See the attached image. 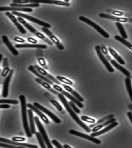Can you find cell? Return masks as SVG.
I'll list each match as a JSON object with an SVG mask.
<instances>
[{"label":"cell","instance_id":"816d5d0a","mask_svg":"<svg viewBox=\"0 0 132 148\" xmlns=\"http://www.w3.org/2000/svg\"><path fill=\"white\" fill-rule=\"evenodd\" d=\"M127 115H128V117H129V118L130 119V121H131V123H132V112H128V113H127Z\"/></svg>","mask_w":132,"mask_h":148},{"label":"cell","instance_id":"ac0fdd59","mask_svg":"<svg viewBox=\"0 0 132 148\" xmlns=\"http://www.w3.org/2000/svg\"><path fill=\"white\" fill-rule=\"evenodd\" d=\"M7 11H12V12H30L33 11V9L30 8H20V7H0V12H7Z\"/></svg>","mask_w":132,"mask_h":148},{"label":"cell","instance_id":"6f0895ef","mask_svg":"<svg viewBox=\"0 0 132 148\" xmlns=\"http://www.w3.org/2000/svg\"><path fill=\"white\" fill-rule=\"evenodd\" d=\"M1 72H2V69H0V75H1V73H1ZM0 79H1V78H0Z\"/></svg>","mask_w":132,"mask_h":148},{"label":"cell","instance_id":"4fadbf2b","mask_svg":"<svg viewBox=\"0 0 132 148\" xmlns=\"http://www.w3.org/2000/svg\"><path fill=\"white\" fill-rule=\"evenodd\" d=\"M0 142L8 143V144H10V145H12L14 146L23 147H25V148H38V147L36 146V145H31V144H28V143H20L18 142H15V141H13V140L11 141L9 139L4 138H2V137H0Z\"/></svg>","mask_w":132,"mask_h":148},{"label":"cell","instance_id":"836d02e7","mask_svg":"<svg viewBox=\"0 0 132 148\" xmlns=\"http://www.w3.org/2000/svg\"><path fill=\"white\" fill-rule=\"evenodd\" d=\"M125 84H126V87L127 88L128 93L130 96L131 100L132 101V83H131V79L129 77H127L125 79Z\"/></svg>","mask_w":132,"mask_h":148},{"label":"cell","instance_id":"60d3db41","mask_svg":"<svg viewBox=\"0 0 132 148\" xmlns=\"http://www.w3.org/2000/svg\"><path fill=\"white\" fill-rule=\"evenodd\" d=\"M51 103L53 104L54 106H55L56 109L58 110V111H63V109L62 106H60V104L58 103V102L56 101V100H51Z\"/></svg>","mask_w":132,"mask_h":148},{"label":"cell","instance_id":"b9f144b4","mask_svg":"<svg viewBox=\"0 0 132 148\" xmlns=\"http://www.w3.org/2000/svg\"><path fill=\"white\" fill-rule=\"evenodd\" d=\"M81 119L83 121H85L87 123H95V120L93 119V118H91L90 117H88L87 116H82Z\"/></svg>","mask_w":132,"mask_h":148},{"label":"cell","instance_id":"9c48e42d","mask_svg":"<svg viewBox=\"0 0 132 148\" xmlns=\"http://www.w3.org/2000/svg\"><path fill=\"white\" fill-rule=\"evenodd\" d=\"M95 50L97 51V55L100 58V60L102 61V63L104 64L105 67H106L107 70L111 73H113L115 71V69H113V67L111 66V65L109 63L108 60H107L106 58L104 56L101 52V47L99 45H97L95 46Z\"/></svg>","mask_w":132,"mask_h":148},{"label":"cell","instance_id":"d590c367","mask_svg":"<svg viewBox=\"0 0 132 148\" xmlns=\"http://www.w3.org/2000/svg\"><path fill=\"white\" fill-rule=\"evenodd\" d=\"M0 103L2 104H18L19 102L17 100L1 99L0 100Z\"/></svg>","mask_w":132,"mask_h":148},{"label":"cell","instance_id":"1f68e13d","mask_svg":"<svg viewBox=\"0 0 132 148\" xmlns=\"http://www.w3.org/2000/svg\"><path fill=\"white\" fill-rule=\"evenodd\" d=\"M109 50L110 53H111V55L113 56L114 57V58L116 59V60L118 61V62L119 63H120V64L121 65H124L125 64V62L122 59V58L120 56L117 54V53H116L115 51H114L113 49L109 47Z\"/></svg>","mask_w":132,"mask_h":148},{"label":"cell","instance_id":"d4e9b609","mask_svg":"<svg viewBox=\"0 0 132 148\" xmlns=\"http://www.w3.org/2000/svg\"><path fill=\"white\" fill-rule=\"evenodd\" d=\"M3 67V70L1 73V76L3 78H4L8 75L10 70L9 69V64H8V61L7 58H4L2 60Z\"/></svg>","mask_w":132,"mask_h":148},{"label":"cell","instance_id":"44dd1931","mask_svg":"<svg viewBox=\"0 0 132 148\" xmlns=\"http://www.w3.org/2000/svg\"><path fill=\"white\" fill-rule=\"evenodd\" d=\"M118 125V123L117 122H114V123H112L111 125H109L107 127H105L104 129L99 131V132H93V133H91V136L92 137H95L97 136H99L100 135H101L102 134H104L105 133H106L107 132L113 129L114 127H116V126H117Z\"/></svg>","mask_w":132,"mask_h":148},{"label":"cell","instance_id":"3957f363","mask_svg":"<svg viewBox=\"0 0 132 148\" xmlns=\"http://www.w3.org/2000/svg\"><path fill=\"white\" fill-rule=\"evenodd\" d=\"M18 21H19L21 24H22L28 30L30 31V32L33 33L35 36H36L37 37H38L40 39L44 40V41L46 42L49 45H52L53 44V43L50 40H49L48 38H46L45 36L44 35L40 32H38L37 30H36L34 28L32 27V26L30 25L29 23H27L26 21H25L23 18H22L21 17H18L17 18Z\"/></svg>","mask_w":132,"mask_h":148},{"label":"cell","instance_id":"e0dca14e","mask_svg":"<svg viewBox=\"0 0 132 148\" xmlns=\"http://www.w3.org/2000/svg\"><path fill=\"white\" fill-rule=\"evenodd\" d=\"M30 3H44V4H55L64 6H69L70 3H66L63 1H57V0H46L44 1H30Z\"/></svg>","mask_w":132,"mask_h":148},{"label":"cell","instance_id":"cb8c5ba5","mask_svg":"<svg viewBox=\"0 0 132 148\" xmlns=\"http://www.w3.org/2000/svg\"><path fill=\"white\" fill-rule=\"evenodd\" d=\"M62 85L63 86L64 88H65L66 90H67L68 92H70L77 99L79 100V101L82 102H83L84 101L83 98L80 95H79V94H78L76 91L73 90L70 86H67V85H66V84H62Z\"/></svg>","mask_w":132,"mask_h":148},{"label":"cell","instance_id":"484cf974","mask_svg":"<svg viewBox=\"0 0 132 148\" xmlns=\"http://www.w3.org/2000/svg\"><path fill=\"white\" fill-rule=\"evenodd\" d=\"M110 61H111V64L113 65V66H114L115 67L122 72L123 74H124L126 76H127L128 77H130V78L131 77V73L128 71L127 69H125V68H124L122 66H121V65L119 64L115 60L111 59Z\"/></svg>","mask_w":132,"mask_h":148},{"label":"cell","instance_id":"f5cc1de1","mask_svg":"<svg viewBox=\"0 0 132 148\" xmlns=\"http://www.w3.org/2000/svg\"><path fill=\"white\" fill-rule=\"evenodd\" d=\"M101 49H102V51L103 52V53L107 55V50L106 49V47H105V46H102V48Z\"/></svg>","mask_w":132,"mask_h":148},{"label":"cell","instance_id":"11a10c76","mask_svg":"<svg viewBox=\"0 0 132 148\" xmlns=\"http://www.w3.org/2000/svg\"><path fill=\"white\" fill-rule=\"evenodd\" d=\"M3 55L2 54H0V63L2 61V60H3Z\"/></svg>","mask_w":132,"mask_h":148},{"label":"cell","instance_id":"7402d4cb","mask_svg":"<svg viewBox=\"0 0 132 148\" xmlns=\"http://www.w3.org/2000/svg\"><path fill=\"white\" fill-rule=\"evenodd\" d=\"M3 42H4L6 46H7L8 49H9V51L12 52V53L15 56H17L19 55V52L17 51L14 46L12 45V43L10 42L8 37L6 36H3L2 37Z\"/></svg>","mask_w":132,"mask_h":148},{"label":"cell","instance_id":"db71d44e","mask_svg":"<svg viewBox=\"0 0 132 148\" xmlns=\"http://www.w3.org/2000/svg\"><path fill=\"white\" fill-rule=\"evenodd\" d=\"M64 148H72L71 147H70L69 146H68L67 145H64Z\"/></svg>","mask_w":132,"mask_h":148},{"label":"cell","instance_id":"f35d334b","mask_svg":"<svg viewBox=\"0 0 132 148\" xmlns=\"http://www.w3.org/2000/svg\"><path fill=\"white\" fill-rule=\"evenodd\" d=\"M0 147L5 148H26L23 147H19V146H14L12 145H10L8 143H4L0 142Z\"/></svg>","mask_w":132,"mask_h":148},{"label":"cell","instance_id":"8fae6325","mask_svg":"<svg viewBox=\"0 0 132 148\" xmlns=\"http://www.w3.org/2000/svg\"><path fill=\"white\" fill-rule=\"evenodd\" d=\"M69 133L70 134L74 135H75L77 136L80 137H82L83 138L86 139L87 140L92 141L93 143H96V144H100L101 143V141H100V140H99L98 139L95 138L91 136H89V135H87V134H84V133L78 132L77 131H75L73 130H70L69 131Z\"/></svg>","mask_w":132,"mask_h":148},{"label":"cell","instance_id":"5b68a950","mask_svg":"<svg viewBox=\"0 0 132 148\" xmlns=\"http://www.w3.org/2000/svg\"><path fill=\"white\" fill-rule=\"evenodd\" d=\"M34 120H35V123H36L38 129L39 131L40 134L42 138L44 140L45 143L46 144V146L48 147V148H54L53 146H52L51 143L49 140V138L48 137V135L46 134L44 127H43L41 122L40 121L39 118L37 116H36L34 117Z\"/></svg>","mask_w":132,"mask_h":148},{"label":"cell","instance_id":"30bf717a","mask_svg":"<svg viewBox=\"0 0 132 148\" xmlns=\"http://www.w3.org/2000/svg\"><path fill=\"white\" fill-rule=\"evenodd\" d=\"M34 106L37 108V109H39L40 111H42L43 112H44V113L46 114L47 115L49 116V117L53 120L56 123H57L59 124L61 123V120L59 119V118L56 116L53 113H52L51 112V111H49L48 109H46V108H44L43 106H42L41 105L39 104L37 102H34Z\"/></svg>","mask_w":132,"mask_h":148},{"label":"cell","instance_id":"74e56055","mask_svg":"<svg viewBox=\"0 0 132 148\" xmlns=\"http://www.w3.org/2000/svg\"><path fill=\"white\" fill-rule=\"evenodd\" d=\"M36 136L37 137V139L38 140V142L40 144V146L41 148H46V146L45 145L44 143V140L42 138L39 132H36Z\"/></svg>","mask_w":132,"mask_h":148},{"label":"cell","instance_id":"6da1fadb","mask_svg":"<svg viewBox=\"0 0 132 148\" xmlns=\"http://www.w3.org/2000/svg\"><path fill=\"white\" fill-rule=\"evenodd\" d=\"M58 97L59 98L61 102L63 103V104H64L66 109L67 110L68 112L70 114L71 117L77 122V123H78L84 130H85L86 131V132H88V133L91 132V130L90 127H88L87 125H85L83 122H82L81 119L79 118V117L75 113V112L71 109V108L70 106L69 103L68 102L67 100L64 97V95H62V94L59 93L58 94Z\"/></svg>","mask_w":132,"mask_h":148},{"label":"cell","instance_id":"f6af8a7d","mask_svg":"<svg viewBox=\"0 0 132 148\" xmlns=\"http://www.w3.org/2000/svg\"><path fill=\"white\" fill-rule=\"evenodd\" d=\"M12 140L15 142H19V141H24L26 140V138L24 137H13Z\"/></svg>","mask_w":132,"mask_h":148},{"label":"cell","instance_id":"4dcf8cb0","mask_svg":"<svg viewBox=\"0 0 132 148\" xmlns=\"http://www.w3.org/2000/svg\"><path fill=\"white\" fill-rule=\"evenodd\" d=\"M114 117H115V115H113V114L107 116H106V117H105L104 118H102V119H99V120H98L97 122L95 123H93L92 125H89V127H95L97 126L98 125H100L101 123H105V122H106L107 120L111 119V118H114Z\"/></svg>","mask_w":132,"mask_h":148},{"label":"cell","instance_id":"4316f807","mask_svg":"<svg viewBox=\"0 0 132 148\" xmlns=\"http://www.w3.org/2000/svg\"><path fill=\"white\" fill-rule=\"evenodd\" d=\"M35 80H36V81L37 82H38V83H39L40 84H41L42 86H43L44 88H46L48 90L50 91L51 92L53 93L54 94L58 95V94H59L57 91H56L55 89H53V88H51L50 84H49V83H47L46 82L43 81V80H42L41 79H40L39 78H36L35 79Z\"/></svg>","mask_w":132,"mask_h":148},{"label":"cell","instance_id":"8992f818","mask_svg":"<svg viewBox=\"0 0 132 148\" xmlns=\"http://www.w3.org/2000/svg\"><path fill=\"white\" fill-rule=\"evenodd\" d=\"M79 20H81L82 22L87 23L89 25L92 26L93 28H95V30L97 31L98 32L100 33L101 35H102L105 38H109V35L107 32H106L100 26L97 25L95 22L91 21V20H89V18H86L84 17V16H81L79 17Z\"/></svg>","mask_w":132,"mask_h":148},{"label":"cell","instance_id":"83f0119b","mask_svg":"<svg viewBox=\"0 0 132 148\" xmlns=\"http://www.w3.org/2000/svg\"><path fill=\"white\" fill-rule=\"evenodd\" d=\"M28 115L29 117L30 120V132L32 134H36V129H35V124L34 122V118L33 117V113L31 109H29L28 110Z\"/></svg>","mask_w":132,"mask_h":148},{"label":"cell","instance_id":"9f6ffc18","mask_svg":"<svg viewBox=\"0 0 132 148\" xmlns=\"http://www.w3.org/2000/svg\"><path fill=\"white\" fill-rule=\"evenodd\" d=\"M64 2L66 3H69V0H65V1H64Z\"/></svg>","mask_w":132,"mask_h":148},{"label":"cell","instance_id":"7dc6e473","mask_svg":"<svg viewBox=\"0 0 132 148\" xmlns=\"http://www.w3.org/2000/svg\"><path fill=\"white\" fill-rule=\"evenodd\" d=\"M14 41L18 42H19V43H23L24 42H25V40H24L22 38H21L18 37H15Z\"/></svg>","mask_w":132,"mask_h":148},{"label":"cell","instance_id":"603a6c76","mask_svg":"<svg viewBox=\"0 0 132 148\" xmlns=\"http://www.w3.org/2000/svg\"><path fill=\"white\" fill-rule=\"evenodd\" d=\"M99 16L101 18H107V19H109V20H114V21H117L118 22H128V18H118V17H116V16H111L109 14H103V13H101L99 14Z\"/></svg>","mask_w":132,"mask_h":148},{"label":"cell","instance_id":"d6986e66","mask_svg":"<svg viewBox=\"0 0 132 148\" xmlns=\"http://www.w3.org/2000/svg\"><path fill=\"white\" fill-rule=\"evenodd\" d=\"M28 69L29 71H30V72H32V73L35 74V75L37 76L39 78L41 79L42 80L45 81L46 82H48V83L50 84H51V85H53V82L50 80L49 79L47 78L46 77H44V76H43L41 74H40L37 71L33 65H30L28 68Z\"/></svg>","mask_w":132,"mask_h":148},{"label":"cell","instance_id":"f1b7e54d","mask_svg":"<svg viewBox=\"0 0 132 148\" xmlns=\"http://www.w3.org/2000/svg\"><path fill=\"white\" fill-rule=\"evenodd\" d=\"M115 121H116V118H111V119L107 120L106 122H105V123H101V124H100V125H98L97 126H96L95 127H93V129L91 130V131L93 132H97L99 130L101 129L102 127L107 126L108 125H111V123H114V122H115Z\"/></svg>","mask_w":132,"mask_h":148},{"label":"cell","instance_id":"9a60e30c","mask_svg":"<svg viewBox=\"0 0 132 148\" xmlns=\"http://www.w3.org/2000/svg\"><path fill=\"white\" fill-rule=\"evenodd\" d=\"M34 67H35V69L37 70V71L40 74H41L43 76H44V77H46L47 78L49 79L51 81L55 82V83H56V84H57L58 85L62 84V83H60V81H58L57 79L54 78L53 76H52L51 75L49 74V73H48L44 69L39 67V66L35 65Z\"/></svg>","mask_w":132,"mask_h":148},{"label":"cell","instance_id":"d6a6232c","mask_svg":"<svg viewBox=\"0 0 132 148\" xmlns=\"http://www.w3.org/2000/svg\"><path fill=\"white\" fill-rule=\"evenodd\" d=\"M116 25L117 28H118V29L119 32L120 33L122 38L125 40L128 39V36H127V34H126V33L125 32L124 28L123 27L122 24L121 23H120V22H117L116 23Z\"/></svg>","mask_w":132,"mask_h":148},{"label":"cell","instance_id":"7c38bea8","mask_svg":"<svg viewBox=\"0 0 132 148\" xmlns=\"http://www.w3.org/2000/svg\"><path fill=\"white\" fill-rule=\"evenodd\" d=\"M14 69H10L9 74L7 75L6 78L5 79L3 83V88L2 96L4 98H6L8 96V88H9V83L12 78V76L14 74Z\"/></svg>","mask_w":132,"mask_h":148},{"label":"cell","instance_id":"2e32d148","mask_svg":"<svg viewBox=\"0 0 132 148\" xmlns=\"http://www.w3.org/2000/svg\"><path fill=\"white\" fill-rule=\"evenodd\" d=\"M27 107L31 109L32 111H34V112L37 114V115L39 116L40 118L42 120H43V121L45 123L48 124V125L50 123V121L46 116L42 113L40 110H39L38 109H37V108H36L34 105H32V104H30V103H28V104H27Z\"/></svg>","mask_w":132,"mask_h":148},{"label":"cell","instance_id":"ffe728a7","mask_svg":"<svg viewBox=\"0 0 132 148\" xmlns=\"http://www.w3.org/2000/svg\"><path fill=\"white\" fill-rule=\"evenodd\" d=\"M17 49L20 48H36V49H46L47 46L44 44H17L15 45Z\"/></svg>","mask_w":132,"mask_h":148},{"label":"cell","instance_id":"f546056e","mask_svg":"<svg viewBox=\"0 0 132 148\" xmlns=\"http://www.w3.org/2000/svg\"><path fill=\"white\" fill-rule=\"evenodd\" d=\"M10 7H20V8H32V7H39L40 4L39 3H29L27 4H15L12 3L10 4Z\"/></svg>","mask_w":132,"mask_h":148},{"label":"cell","instance_id":"5bb4252c","mask_svg":"<svg viewBox=\"0 0 132 148\" xmlns=\"http://www.w3.org/2000/svg\"><path fill=\"white\" fill-rule=\"evenodd\" d=\"M5 15L10 19V20L14 23V24L16 26L21 34H26V29L23 28L22 25H21V24L19 22L18 20L15 18V16H14L12 13H10V12H5Z\"/></svg>","mask_w":132,"mask_h":148},{"label":"cell","instance_id":"52a82bcc","mask_svg":"<svg viewBox=\"0 0 132 148\" xmlns=\"http://www.w3.org/2000/svg\"><path fill=\"white\" fill-rule=\"evenodd\" d=\"M53 88L56 90H57L58 92H59L62 95H64L66 97H67L68 98L71 100L72 102H73L75 104H77V106L79 107L80 108H83L84 105L81 102L79 101V100L77 99L73 96L70 94L69 93H68L67 92H66L65 90H64L63 88L60 87L57 84H54Z\"/></svg>","mask_w":132,"mask_h":148},{"label":"cell","instance_id":"f907efd6","mask_svg":"<svg viewBox=\"0 0 132 148\" xmlns=\"http://www.w3.org/2000/svg\"><path fill=\"white\" fill-rule=\"evenodd\" d=\"M113 14H114L115 15H116V16H122L123 15V12H118V11H114V12H113Z\"/></svg>","mask_w":132,"mask_h":148},{"label":"cell","instance_id":"ab89813d","mask_svg":"<svg viewBox=\"0 0 132 148\" xmlns=\"http://www.w3.org/2000/svg\"><path fill=\"white\" fill-rule=\"evenodd\" d=\"M69 104L71 108V109L73 110V111L77 114H79L81 113V111L79 110V109L76 106V105L73 102H72V101H70L69 102Z\"/></svg>","mask_w":132,"mask_h":148},{"label":"cell","instance_id":"8d00e7d4","mask_svg":"<svg viewBox=\"0 0 132 148\" xmlns=\"http://www.w3.org/2000/svg\"><path fill=\"white\" fill-rule=\"evenodd\" d=\"M56 79L58 80V81H61L62 82L67 84L68 85H72L73 84V82L72 81L64 77L59 76H57L56 77Z\"/></svg>","mask_w":132,"mask_h":148},{"label":"cell","instance_id":"7a4b0ae2","mask_svg":"<svg viewBox=\"0 0 132 148\" xmlns=\"http://www.w3.org/2000/svg\"><path fill=\"white\" fill-rule=\"evenodd\" d=\"M21 102V111H22V117L23 121V127L26 131V134L28 137H32V134L30 132V129L28 123V116H27V104L26 102V97L23 95L19 97Z\"/></svg>","mask_w":132,"mask_h":148},{"label":"cell","instance_id":"e575fe53","mask_svg":"<svg viewBox=\"0 0 132 148\" xmlns=\"http://www.w3.org/2000/svg\"><path fill=\"white\" fill-rule=\"evenodd\" d=\"M115 39L118 40V41L121 42V43L124 44V45L128 47V48H129L130 49H131L132 51V44L130 43V42L127 41L126 40L124 39L122 37H120L118 35H116L115 36Z\"/></svg>","mask_w":132,"mask_h":148},{"label":"cell","instance_id":"277c9868","mask_svg":"<svg viewBox=\"0 0 132 148\" xmlns=\"http://www.w3.org/2000/svg\"><path fill=\"white\" fill-rule=\"evenodd\" d=\"M12 14L13 15L17 16H18V17H21L22 18H26V19H27L28 20L31 21L32 22L36 23L39 25L42 26V27L48 28H50L51 27V25L49 24L48 23H46V22L41 21V20H40L39 19L34 18L32 16L26 14H22V13H20V12H12Z\"/></svg>","mask_w":132,"mask_h":148},{"label":"cell","instance_id":"bcb514c9","mask_svg":"<svg viewBox=\"0 0 132 148\" xmlns=\"http://www.w3.org/2000/svg\"><path fill=\"white\" fill-rule=\"evenodd\" d=\"M52 143L53 144L54 146H55L57 148H64L63 146L60 145V143H58V141H56V140H52Z\"/></svg>","mask_w":132,"mask_h":148},{"label":"cell","instance_id":"ee69618b","mask_svg":"<svg viewBox=\"0 0 132 148\" xmlns=\"http://www.w3.org/2000/svg\"><path fill=\"white\" fill-rule=\"evenodd\" d=\"M38 60V62L42 66L44 67L46 69H48V67L46 66V61H45V60H44V58H39Z\"/></svg>","mask_w":132,"mask_h":148},{"label":"cell","instance_id":"681fc988","mask_svg":"<svg viewBox=\"0 0 132 148\" xmlns=\"http://www.w3.org/2000/svg\"><path fill=\"white\" fill-rule=\"evenodd\" d=\"M28 41L30 42L32 44H35L37 43V41L36 40H35V39L31 38V37H29L28 39Z\"/></svg>","mask_w":132,"mask_h":148},{"label":"cell","instance_id":"ba28073f","mask_svg":"<svg viewBox=\"0 0 132 148\" xmlns=\"http://www.w3.org/2000/svg\"><path fill=\"white\" fill-rule=\"evenodd\" d=\"M41 30L50 38V39H51L52 42L56 44V45L57 46V48L59 50L62 51V50L64 49V46H63V44L60 43L59 40L58 39V38H56L48 28L42 27L41 28Z\"/></svg>","mask_w":132,"mask_h":148},{"label":"cell","instance_id":"c3c4849f","mask_svg":"<svg viewBox=\"0 0 132 148\" xmlns=\"http://www.w3.org/2000/svg\"><path fill=\"white\" fill-rule=\"evenodd\" d=\"M11 106L8 104H0V109H9Z\"/></svg>","mask_w":132,"mask_h":148},{"label":"cell","instance_id":"7bdbcfd3","mask_svg":"<svg viewBox=\"0 0 132 148\" xmlns=\"http://www.w3.org/2000/svg\"><path fill=\"white\" fill-rule=\"evenodd\" d=\"M30 1H27V0H22V1H12V2L15 4H25L30 3Z\"/></svg>","mask_w":132,"mask_h":148}]
</instances>
